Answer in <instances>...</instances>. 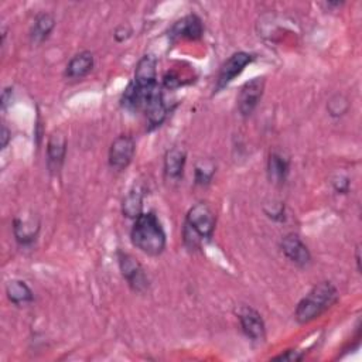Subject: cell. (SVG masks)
<instances>
[{
	"label": "cell",
	"mask_w": 362,
	"mask_h": 362,
	"mask_svg": "<svg viewBox=\"0 0 362 362\" xmlns=\"http://www.w3.org/2000/svg\"><path fill=\"white\" fill-rule=\"evenodd\" d=\"M255 59V55L246 51H238L235 54H232L219 68L218 75H216V81H215V86H214V93L221 92L222 89H225L236 76H239L245 68L252 64Z\"/></svg>",
	"instance_id": "cell-6"
},
{
	"label": "cell",
	"mask_w": 362,
	"mask_h": 362,
	"mask_svg": "<svg viewBox=\"0 0 362 362\" xmlns=\"http://www.w3.org/2000/svg\"><path fill=\"white\" fill-rule=\"evenodd\" d=\"M238 320L242 332L250 341H263L266 337V325L257 310L250 305H240L238 310Z\"/></svg>",
	"instance_id": "cell-9"
},
{
	"label": "cell",
	"mask_w": 362,
	"mask_h": 362,
	"mask_svg": "<svg viewBox=\"0 0 362 362\" xmlns=\"http://www.w3.org/2000/svg\"><path fill=\"white\" fill-rule=\"evenodd\" d=\"M143 198L144 187L141 184H134L122 201V214L126 218L134 221L140 214H143Z\"/></svg>",
	"instance_id": "cell-19"
},
{
	"label": "cell",
	"mask_w": 362,
	"mask_h": 362,
	"mask_svg": "<svg viewBox=\"0 0 362 362\" xmlns=\"http://www.w3.org/2000/svg\"><path fill=\"white\" fill-rule=\"evenodd\" d=\"M187 154L180 147H171L164 154V174L168 180L178 181L182 178Z\"/></svg>",
	"instance_id": "cell-16"
},
{
	"label": "cell",
	"mask_w": 362,
	"mask_h": 362,
	"mask_svg": "<svg viewBox=\"0 0 362 362\" xmlns=\"http://www.w3.org/2000/svg\"><path fill=\"white\" fill-rule=\"evenodd\" d=\"M11 99H13V88L7 86L1 92V109L3 110L7 109V106L11 103Z\"/></svg>",
	"instance_id": "cell-27"
},
{
	"label": "cell",
	"mask_w": 362,
	"mask_h": 362,
	"mask_svg": "<svg viewBox=\"0 0 362 362\" xmlns=\"http://www.w3.org/2000/svg\"><path fill=\"white\" fill-rule=\"evenodd\" d=\"M134 153H136L134 139L127 134L117 136L109 147L107 161L110 168H113L115 171H123L132 163Z\"/></svg>",
	"instance_id": "cell-8"
},
{
	"label": "cell",
	"mask_w": 362,
	"mask_h": 362,
	"mask_svg": "<svg viewBox=\"0 0 362 362\" xmlns=\"http://www.w3.org/2000/svg\"><path fill=\"white\" fill-rule=\"evenodd\" d=\"M266 86V79L263 76H256L246 81L238 93V112L242 117H249L257 107Z\"/></svg>",
	"instance_id": "cell-7"
},
{
	"label": "cell",
	"mask_w": 362,
	"mask_h": 362,
	"mask_svg": "<svg viewBox=\"0 0 362 362\" xmlns=\"http://www.w3.org/2000/svg\"><path fill=\"white\" fill-rule=\"evenodd\" d=\"M348 109H349L348 99L344 95H339V93L334 95L327 103V110H328L329 116H332V117L344 116L348 112Z\"/></svg>",
	"instance_id": "cell-22"
},
{
	"label": "cell",
	"mask_w": 362,
	"mask_h": 362,
	"mask_svg": "<svg viewBox=\"0 0 362 362\" xmlns=\"http://www.w3.org/2000/svg\"><path fill=\"white\" fill-rule=\"evenodd\" d=\"M132 35V28L127 25V24H122L119 27H116L115 33H113V37L117 42H123L126 41L129 37Z\"/></svg>",
	"instance_id": "cell-26"
},
{
	"label": "cell",
	"mask_w": 362,
	"mask_h": 362,
	"mask_svg": "<svg viewBox=\"0 0 362 362\" xmlns=\"http://www.w3.org/2000/svg\"><path fill=\"white\" fill-rule=\"evenodd\" d=\"M338 290L331 281L315 284L297 304L294 318L298 324H308L318 318L338 301Z\"/></svg>",
	"instance_id": "cell-3"
},
{
	"label": "cell",
	"mask_w": 362,
	"mask_h": 362,
	"mask_svg": "<svg viewBox=\"0 0 362 362\" xmlns=\"http://www.w3.org/2000/svg\"><path fill=\"white\" fill-rule=\"evenodd\" d=\"M117 260H119L120 273L123 279L127 281V286L134 293H139V294L146 293L148 290L150 281L140 262L133 255L124 253V252L117 253Z\"/></svg>",
	"instance_id": "cell-5"
},
{
	"label": "cell",
	"mask_w": 362,
	"mask_h": 362,
	"mask_svg": "<svg viewBox=\"0 0 362 362\" xmlns=\"http://www.w3.org/2000/svg\"><path fill=\"white\" fill-rule=\"evenodd\" d=\"M332 187L338 194L349 192V178L344 175H337L332 178Z\"/></svg>",
	"instance_id": "cell-25"
},
{
	"label": "cell",
	"mask_w": 362,
	"mask_h": 362,
	"mask_svg": "<svg viewBox=\"0 0 362 362\" xmlns=\"http://www.w3.org/2000/svg\"><path fill=\"white\" fill-rule=\"evenodd\" d=\"M204 35L202 20L197 14H188L177 20L168 30V37L171 41L178 40H199Z\"/></svg>",
	"instance_id": "cell-10"
},
{
	"label": "cell",
	"mask_w": 362,
	"mask_h": 362,
	"mask_svg": "<svg viewBox=\"0 0 362 362\" xmlns=\"http://www.w3.org/2000/svg\"><path fill=\"white\" fill-rule=\"evenodd\" d=\"M40 232V222L35 218H14L13 233L20 246H31Z\"/></svg>",
	"instance_id": "cell-15"
},
{
	"label": "cell",
	"mask_w": 362,
	"mask_h": 362,
	"mask_svg": "<svg viewBox=\"0 0 362 362\" xmlns=\"http://www.w3.org/2000/svg\"><path fill=\"white\" fill-rule=\"evenodd\" d=\"M359 252H361V246L356 245V249H355V260H356V267H358V270L361 272V256H359Z\"/></svg>",
	"instance_id": "cell-29"
},
{
	"label": "cell",
	"mask_w": 362,
	"mask_h": 362,
	"mask_svg": "<svg viewBox=\"0 0 362 362\" xmlns=\"http://www.w3.org/2000/svg\"><path fill=\"white\" fill-rule=\"evenodd\" d=\"M290 161L283 154L273 151L269 154L267 158V175L270 182L276 185H283L288 175Z\"/></svg>",
	"instance_id": "cell-18"
},
{
	"label": "cell",
	"mask_w": 362,
	"mask_h": 362,
	"mask_svg": "<svg viewBox=\"0 0 362 362\" xmlns=\"http://www.w3.org/2000/svg\"><path fill=\"white\" fill-rule=\"evenodd\" d=\"M215 174V164L209 160H202L199 163H197L195 170H194V182L195 185H201L205 187L208 184H211L212 178Z\"/></svg>",
	"instance_id": "cell-21"
},
{
	"label": "cell",
	"mask_w": 362,
	"mask_h": 362,
	"mask_svg": "<svg viewBox=\"0 0 362 362\" xmlns=\"http://www.w3.org/2000/svg\"><path fill=\"white\" fill-rule=\"evenodd\" d=\"M132 83L140 89H148L156 85L157 82V58L151 54L143 55L134 69Z\"/></svg>",
	"instance_id": "cell-12"
},
{
	"label": "cell",
	"mask_w": 362,
	"mask_h": 362,
	"mask_svg": "<svg viewBox=\"0 0 362 362\" xmlns=\"http://www.w3.org/2000/svg\"><path fill=\"white\" fill-rule=\"evenodd\" d=\"M0 139H1V148H6L7 147V144H8V141L11 140V132H10V129L7 127V126H1V136H0Z\"/></svg>",
	"instance_id": "cell-28"
},
{
	"label": "cell",
	"mask_w": 362,
	"mask_h": 362,
	"mask_svg": "<svg viewBox=\"0 0 362 362\" xmlns=\"http://www.w3.org/2000/svg\"><path fill=\"white\" fill-rule=\"evenodd\" d=\"M54 27H55V18L52 14L45 13V11L37 14V17L34 18V23L30 28V41L34 45L42 44L49 37Z\"/></svg>",
	"instance_id": "cell-17"
},
{
	"label": "cell",
	"mask_w": 362,
	"mask_h": 362,
	"mask_svg": "<svg viewBox=\"0 0 362 362\" xmlns=\"http://www.w3.org/2000/svg\"><path fill=\"white\" fill-rule=\"evenodd\" d=\"M264 212L269 218H272L274 221H284V218H286L284 216V205L281 202H277V204L273 202L270 209L264 208Z\"/></svg>",
	"instance_id": "cell-23"
},
{
	"label": "cell",
	"mask_w": 362,
	"mask_h": 362,
	"mask_svg": "<svg viewBox=\"0 0 362 362\" xmlns=\"http://www.w3.org/2000/svg\"><path fill=\"white\" fill-rule=\"evenodd\" d=\"M66 137L61 132H54L47 141V167L51 174L59 173L66 156Z\"/></svg>",
	"instance_id": "cell-13"
},
{
	"label": "cell",
	"mask_w": 362,
	"mask_h": 362,
	"mask_svg": "<svg viewBox=\"0 0 362 362\" xmlns=\"http://www.w3.org/2000/svg\"><path fill=\"white\" fill-rule=\"evenodd\" d=\"M130 239L134 247L148 256L161 255L167 243L164 228L154 212H143L134 219Z\"/></svg>",
	"instance_id": "cell-2"
},
{
	"label": "cell",
	"mask_w": 362,
	"mask_h": 362,
	"mask_svg": "<svg viewBox=\"0 0 362 362\" xmlns=\"http://www.w3.org/2000/svg\"><path fill=\"white\" fill-rule=\"evenodd\" d=\"M216 225V216L208 202H197L192 205L184 221L182 242L188 250L201 249L205 240L214 236Z\"/></svg>",
	"instance_id": "cell-1"
},
{
	"label": "cell",
	"mask_w": 362,
	"mask_h": 362,
	"mask_svg": "<svg viewBox=\"0 0 362 362\" xmlns=\"http://www.w3.org/2000/svg\"><path fill=\"white\" fill-rule=\"evenodd\" d=\"M305 352L304 351H298V349H287L284 354H280L277 356H274V361H301L304 358Z\"/></svg>",
	"instance_id": "cell-24"
},
{
	"label": "cell",
	"mask_w": 362,
	"mask_h": 362,
	"mask_svg": "<svg viewBox=\"0 0 362 362\" xmlns=\"http://www.w3.org/2000/svg\"><path fill=\"white\" fill-rule=\"evenodd\" d=\"M140 112L144 113L146 122H147V130H154L160 127L164 120L167 119V115L170 113V106L167 105L161 86L157 85L150 92H147Z\"/></svg>",
	"instance_id": "cell-4"
},
{
	"label": "cell",
	"mask_w": 362,
	"mask_h": 362,
	"mask_svg": "<svg viewBox=\"0 0 362 362\" xmlns=\"http://www.w3.org/2000/svg\"><path fill=\"white\" fill-rule=\"evenodd\" d=\"M281 252L284 256L298 267H307L311 263V253L307 245L301 240L297 233H287L280 242Z\"/></svg>",
	"instance_id": "cell-11"
},
{
	"label": "cell",
	"mask_w": 362,
	"mask_h": 362,
	"mask_svg": "<svg viewBox=\"0 0 362 362\" xmlns=\"http://www.w3.org/2000/svg\"><path fill=\"white\" fill-rule=\"evenodd\" d=\"M93 54L90 51H81L68 61L64 71V76L71 81H79L93 69Z\"/></svg>",
	"instance_id": "cell-14"
},
{
	"label": "cell",
	"mask_w": 362,
	"mask_h": 362,
	"mask_svg": "<svg viewBox=\"0 0 362 362\" xmlns=\"http://www.w3.org/2000/svg\"><path fill=\"white\" fill-rule=\"evenodd\" d=\"M6 296L14 305H24L34 301V293L23 280H10L6 284Z\"/></svg>",
	"instance_id": "cell-20"
}]
</instances>
